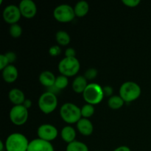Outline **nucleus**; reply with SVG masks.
<instances>
[{
	"mask_svg": "<svg viewBox=\"0 0 151 151\" xmlns=\"http://www.w3.org/2000/svg\"><path fill=\"white\" fill-rule=\"evenodd\" d=\"M29 142L24 134L13 133L6 139L5 151H27Z\"/></svg>",
	"mask_w": 151,
	"mask_h": 151,
	"instance_id": "f257e3e1",
	"label": "nucleus"
},
{
	"mask_svg": "<svg viewBox=\"0 0 151 151\" xmlns=\"http://www.w3.org/2000/svg\"><path fill=\"white\" fill-rule=\"evenodd\" d=\"M141 87L137 83L133 81H127L119 88V96L125 103H131L135 101L141 95Z\"/></svg>",
	"mask_w": 151,
	"mask_h": 151,
	"instance_id": "f03ea898",
	"label": "nucleus"
},
{
	"mask_svg": "<svg viewBox=\"0 0 151 151\" xmlns=\"http://www.w3.org/2000/svg\"><path fill=\"white\" fill-rule=\"evenodd\" d=\"M60 116L66 123L77 124L82 118L81 108L72 103H64L60 109Z\"/></svg>",
	"mask_w": 151,
	"mask_h": 151,
	"instance_id": "7ed1b4c3",
	"label": "nucleus"
},
{
	"mask_svg": "<svg viewBox=\"0 0 151 151\" xmlns=\"http://www.w3.org/2000/svg\"><path fill=\"white\" fill-rule=\"evenodd\" d=\"M103 87L97 83H88V86L83 93V97L86 103L94 106L103 101L104 98Z\"/></svg>",
	"mask_w": 151,
	"mask_h": 151,
	"instance_id": "20e7f679",
	"label": "nucleus"
},
{
	"mask_svg": "<svg viewBox=\"0 0 151 151\" xmlns=\"http://www.w3.org/2000/svg\"><path fill=\"white\" fill-rule=\"evenodd\" d=\"M81 64L77 58H66L58 63V70L60 75L67 77H73L78 73Z\"/></svg>",
	"mask_w": 151,
	"mask_h": 151,
	"instance_id": "39448f33",
	"label": "nucleus"
},
{
	"mask_svg": "<svg viewBox=\"0 0 151 151\" xmlns=\"http://www.w3.org/2000/svg\"><path fill=\"white\" fill-rule=\"evenodd\" d=\"M38 105L41 112L45 114H50L55 110L58 106L57 95L47 91L40 96Z\"/></svg>",
	"mask_w": 151,
	"mask_h": 151,
	"instance_id": "423d86ee",
	"label": "nucleus"
},
{
	"mask_svg": "<svg viewBox=\"0 0 151 151\" xmlns=\"http://www.w3.org/2000/svg\"><path fill=\"white\" fill-rule=\"evenodd\" d=\"M53 16L56 21L61 23H68L75 19V13L74 7L66 4H60L55 8Z\"/></svg>",
	"mask_w": 151,
	"mask_h": 151,
	"instance_id": "0eeeda50",
	"label": "nucleus"
},
{
	"mask_svg": "<svg viewBox=\"0 0 151 151\" xmlns=\"http://www.w3.org/2000/svg\"><path fill=\"white\" fill-rule=\"evenodd\" d=\"M29 116L28 109H27L23 105L14 106L10 111L9 117L13 124L17 126L24 125L27 122Z\"/></svg>",
	"mask_w": 151,
	"mask_h": 151,
	"instance_id": "6e6552de",
	"label": "nucleus"
},
{
	"mask_svg": "<svg viewBox=\"0 0 151 151\" xmlns=\"http://www.w3.org/2000/svg\"><path fill=\"white\" fill-rule=\"evenodd\" d=\"M38 137L44 141L50 142L55 139L58 135V131L54 125L51 124H43L37 130Z\"/></svg>",
	"mask_w": 151,
	"mask_h": 151,
	"instance_id": "1a4fd4ad",
	"label": "nucleus"
},
{
	"mask_svg": "<svg viewBox=\"0 0 151 151\" xmlns=\"http://www.w3.org/2000/svg\"><path fill=\"white\" fill-rule=\"evenodd\" d=\"M2 17L6 23L10 25L17 24L22 17L19 6L10 4L4 7L2 13Z\"/></svg>",
	"mask_w": 151,
	"mask_h": 151,
	"instance_id": "9d476101",
	"label": "nucleus"
},
{
	"mask_svg": "<svg viewBox=\"0 0 151 151\" xmlns=\"http://www.w3.org/2000/svg\"><path fill=\"white\" fill-rule=\"evenodd\" d=\"M22 16L25 19H32L37 13V6L32 0H22L19 4Z\"/></svg>",
	"mask_w": 151,
	"mask_h": 151,
	"instance_id": "9b49d317",
	"label": "nucleus"
},
{
	"mask_svg": "<svg viewBox=\"0 0 151 151\" xmlns=\"http://www.w3.org/2000/svg\"><path fill=\"white\" fill-rule=\"evenodd\" d=\"M27 151H55V149L51 142L37 138L29 142Z\"/></svg>",
	"mask_w": 151,
	"mask_h": 151,
	"instance_id": "f8f14e48",
	"label": "nucleus"
},
{
	"mask_svg": "<svg viewBox=\"0 0 151 151\" xmlns=\"http://www.w3.org/2000/svg\"><path fill=\"white\" fill-rule=\"evenodd\" d=\"M77 129L83 136L88 137L92 134L94 131V126H93L92 122L88 119L81 118L77 122Z\"/></svg>",
	"mask_w": 151,
	"mask_h": 151,
	"instance_id": "ddd939ff",
	"label": "nucleus"
},
{
	"mask_svg": "<svg viewBox=\"0 0 151 151\" xmlns=\"http://www.w3.org/2000/svg\"><path fill=\"white\" fill-rule=\"evenodd\" d=\"M19 72L17 68L10 64L2 70V78L7 83H12L18 79Z\"/></svg>",
	"mask_w": 151,
	"mask_h": 151,
	"instance_id": "4468645a",
	"label": "nucleus"
},
{
	"mask_svg": "<svg viewBox=\"0 0 151 151\" xmlns=\"http://www.w3.org/2000/svg\"><path fill=\"white\" fill-rule=\"evenodd\" d=\"M8 97L10 101L13 103L14 106H20L23 105L24 101L26 100L24 93L21 89L17 88H12L8 94Z\"/></svg>",
	"mask_w": 151,
	"mask_h": 151,
	"instance_id": "2eb2a0df",
	"label": "nucleus"
},
{
	"mask_svg": "<svg viewBox=\"0 0 151 151\" xmlns=\"http://www.w3.org/2000/svg\"><path fill=\"white\" fill-rule=\"evenodd\" d=\"M38 80H39V82L41 85L49 88L55 85L56 77L55 76L52 72L47 70L44 71L40 74Z\"/></svg>",
	"mask_w": 151,
	"mask_h": 151,
	"instance_id": "dca6fc26",
	"label": "nucleus"
},
{
	"mask_svg": "<svg viewBox=\"0 0 151 151\" xmlns=\"http://www.w3.org/2000/svg\"><path fill=\"white\" fill-rule=\"evenodd\" d=\"M88 81L86 78L82 75L77 76L72 82V89L78 94H83L86 87L88 86Z\"/></svg>",
	"mask_w": 151,
	"mask_h": 151,
	"instance_id": "f3484780",
	"label": "nucleus"
},
{
	"mask_svg": "<svg viewBox=\"0 0 151 151\" xmlns=\"http://www.w3.org/2000/svg\"><path fill=\"white\" fill-rule=\"evenodd\" d=\"M60 137L65 142L69 144V143L75 141L76 131L70 125L65 126L62 128L61 131H60Z\"/></svg>",
	"mask_w": 151,
	"mask_h": 151,
	"instance_id": "a211bd4d",
	"label": "nucleus"
},
{
	"mask_svg": "<svg viewBox=\"0 0 151 151\" xmlns=\"http://www.w3.org/2000/svg\"><path fill=\"white\" fill-rule=\"evenodd\" d=\"M74 10L77 17H83L89 11V4L86 1H80L74 7Z\"/></svg>",
	"mask_w": 151,
	"mask_h": 151,
	"instance_id": "6ab92c4d",
	"label": "nucleus"
},
{
	"mask_svg": "<svg viewBox=\"0 0 151 151\" xmlns=\"http://www.w3.org/2000/svg\"><path fill=\"white\" fill-rule=\"evenodd\" d=\"M124 104H125V101L119 95H113L112 97H109L108 100V105L109 108L114 110L121 109L124 106Z\"/></svg>",
	"mask_w": 151,
	"mask_h": 151,
	"instance_id": "aec40b11",
	"label": "nucleus"
},
{
	"mask_svg": "<svg viewBox=\"0 0 151 151\" xmlns=\"http://www.w3.org/2000/svg\"><path fill=\"white\" fill-rule=\"evenodd\" d=\"M56 41L60 46H66L70 43L71 38L70 35L66 31L60 30L57 32L55 35Z\"/></svg>",
	"mask_w": 151,
	"mask_h": 151,
	"instance_id": "412c9836",
	"label": "nucleus"
},
{
	"mask_svg": "<svg viewBox=\"0 0 151 151\" xmlns=\"http://www.w3.org/2000/svg\"><path fill=\"white\" fill-rule=\"evenodd\" d=\"M66 151H88V147L85 143L75 140L67 145Z\"/></svg>",
	"mask_w": 151,
	"mask_h": 151,
	"instance_id": "4be33fe9",
	"label": "nucleus"
},
{
	"mask_svg": "<svg viewBox=\"0 0 151 151\" xmlns=\"http://www.w3.org/2000/svg\"><path fill=\"white\" fill-rule=\"evenodd\" d=\"M81 111L82 118L88 119V118L91 117V116H92L94 115V111H95V109H94V106L93 105L86 103L82 108H81Z\"/></svg>",
	"mask_w": 151,
	"mask_h": 151,
	"instance_id": "5701e85b",
	"label": "nucleus"
},
{
	"mask_svg": "<svg viewBox=\"0 0 151 151\" xmlns=\"http://www.w3.org/2000/svg\"><path fill=\"white\" fill-rule=\"evenodd\" d=\"M68 84H69V80H68L67 77L62 75L56 77L55 83V86L56 88H58L60 91L66 88V87H67Z\"/></svg>",
	"mask_w": 151,
	"mask_h": 151,
	"instance_id": "b1692460",
	"label": "nucleus"
},
{
	"mask_svg": "<svg viewBox=\"0 0 151 151\" xmlns=\"http://www.w3.org/2000/svg\"><path fill=\"white\" fill-rule=\"evenodd\" d=\"M9 32H10V35H11L13 38H18L22 35V28L19 24H15L10 25Z\"/></svg>",
	"mask_w": 151,
	"mask_h": 151,
	"instance_id": "393cba45",
	"label": "nucleus"
},
{
	"mask_svg": "<svg viewBox=\"0 0 151 151\" xmlns=\"http://www.w3.org/2000/svg\"><path fill=\"white\" fill-rule=\"evenodd\" d=\"M97 76V70L94 68H90L86 71L84 77L86 78L87 81H92Z\"/></svg>",
	"mask_w": 151,
	"mask_h": 151,
	"instance_id": "a878e982",
	"label": "nucleus"
},
{
	"mask_svg": "<svg viewBox=\"0 0 151 151\" xmlns=\"http://www.w3.org/2000/svg\"><path fill=\"white\" fill-rule=\"evenodd\" d=\"M61 52V49L58 45H54L52 46L50 49H49V53L52 57H56V56L59 55Z\"/></svg>",
	"mask_w": 151,
	"mask_h": 151,
	"instance_id": "bb28decb",
	"label": "nucleus"
},
{
	"mask_svg": "<svg viewBox=\"0 0 151 151\" xmlns=\"http://www.w3.org/2000/svg\"><path fill=\"white\" fill-rule=\"evenodd\" d=\"M10 63H9V60L7 59V58L6 57V55L4 54H1L0 55V69L1 71L4 69H5L7 66H9Z\"/></svg>",
	"mask_w": 151,
	"mask_h": 151,
	"instance_id": "cd10ccee",
	"label": "nucleus"
},
{
	"mask_svg": "<svg viewBox=\"0 0 151 151\" xmlns=\"http://www.w3.org/2000/svg\"><path fill=\"white\" fill-rule=\"evenodd\" d=\"M122 2L128 7H136L140 4V0H122Z\"/></svg>",
	"mask_w": 151,
	"mask_h": 151,
	"instance_id": "c85d7f7f",
	"label": "nucleus"
},
{
	"mask_svg": "<svg viewBox=\"0 0 151 151\" xmlns=\"http://www.w3.org/2000/svg\"><path fill=\"white\" fill-rule=\"evenodd\" d=\"M65 57L66 58H76V51L75 49L69 47L65 51Z\"/></svg>",
	"mask_w": 151,
	"mask_h": 151,
	"instance_id": "c756f323",
	"label": "nucleus"
},
{
	"mask_svg": "<svg viewBox=\"0 0 151 151\" xmlns=\"http://www.w3.org/2000/svg\"><path fill=\"white\" fill-rule=\"evenodd\" d=\"M103 94H104V96H106V97H112V94H113L114 90L113 88L111 86H106L103 87Z\"/></svg>",
	"mask_w": 151,
	"mask_h": 151,
	"instance_id": "7c9ffc66",
	"label": "nucleus"
},
{
	"mask_svg": "<svg viewBox=\"0 0 151 151\" xmlns=\"http://www.w3.org/2000/svg\"><path fill=\"white\" fill-rule=\"evenodd\" d=\"M4 55H5L6 57H7V59H8L10 64H12L13 62L16 61V53H14L13 52H8L5 53Z\"/></svg>",
	"mask_w": 151,
	"mask_h": 151,
	"instance_id": "2f4dec72",
	"label": "nucleus"
},
{
	"mask_svg": "<svg viewBox=\"0 0 151 151\" xmlns=\"http://www.w3.org/2000/svg\"><path fill=\"white\" fill-rule=\"evenodd\" d=\"M113 151H131V149L128 147V146H119V147H116L115 150H114Z\"/></svg>",
	"mask_w": 151,
	"mask_h": 151,
	"instance_id": "473e14b6",
	"label": "nucleus"
},
{
	"mask_svg": "<svg viewBox=\"0 0 151 151\" xmlns=\"http://www.w3.org/2000/svg\"><path fill=\"white\" fill-rule=\"evenodd\" d=\"M32 101H31L30 100H29V99H26V100L24 101V103H23V106H24L27 109H30L31 106H32Z\"/></svg>",
	"mask_w": 151,
	"mask_h": 151,
	"instance_id": "72a5a7b5",
	"label": "nucleus"
},
{
	"mask_svg": "<svg viewBox=\"0 0 151 151\" xmlns=\"http://www.w3.org/2000/svg\"><path fill=\"white\" fill-rule=\"evenodd\" d=\"M5 149V145H4L2 141H0V151H4Z\"/></svg>",
	"mask_w": 151,
	"mask_h": 151,
	"instance_id": "f704fd0d",
	"label": "nucleus"
},
{
	"mask_svg": "<svg viewBox=\"0 0 151 151\" xmlns=\"http://www.w3.org/2000/svg\"><path fill=\"white\" fill-rule=\"evenodd\" d=\"M96 151H100V150H96Z\"/></svg>",
	"mask_w": 151,
	"mask_h": 151,
	"instance_id": "c9c22d12",
	"label": "nucleus"
},
{
	"mask_svg": "<svg viewBox=\"0 0 151 151\" xmlns=\"http://www.w3.org/2000/svg\"><path fill=\"white\" fill-rule=\"evenodd\" d=\"M4 151H5V150H4Z\"/></svg>",
	"mask_w": 151,
	"mask_h": 151,
	"instance_id": "e433bc0d",
	"label": "nucleus"
}]
</instances>
